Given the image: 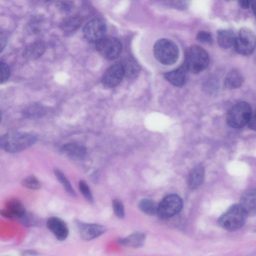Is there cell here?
Returning a JSON list of instances; mask_svg holds the SVG:
<instances>
[{
	"instance_id": "cell-7",
	"label": "cell",
	"mask_w": 256,
	"mask_h": 256,
	"mask_svg": "<svg viewBox=\"0 0 256 256\" xmlns=\"http://www.w3.org/2000/svg\"><path fill=\"white\" fill-rule=\"evenodd\" d=\"M96 44L98 53L108 60L116 59L120 54L122 50L121 42L112 36H105Z\"/></svg>"
},
{
	"instance_id": "cell-1",
	"label": "cell",
	"mask_w": 256,
	"mask_h": 256,
	"mask_svg": "<svg viewBox=\"0 0 256 256\" xmlns=\"http://www.w3.org/2000/svg\"><path fill=\"white\" fill-rule=\"evenodd\" d=\"M36 140V136L32 133L10 132L0 136V148L8 152H18L32 146Z\"/></svg>"
},
{
	"instance_id": "cell-32",
	"label": "cell",
	"mask_w": 256,
	"mask_h": 256,
	"mask_svg": "<svg viewBox=\"0 0 256 256\" xmlns=\"http://www.w3.org/2000/svg\"><path fill=\"white\" fill-rule=\"evenodd\" d=\"M168 4L172 8L184 10L186 8L188 0H165Z\"/></svg>"
},
{
	"instance_id": "cell-11",
	"label": "cell",
	"mask_w": 256,
	"mask_h": 256,
	"mask_svg": "<svg viewBox=\"0 0 256 256\" xmlns=\"http://www.w3.org/2000/svg\"><path fill=\"white\" fill-rule=\"evenodd\" d=\"M26 212L22 203L18 200L12 198L6 204L5 208L0 210V214L10 219L21 220Z\"/></svg>"
},
{
	"instance_id": "cell-14",
	"label": "cell",
	"mask_w": 256,
	"mask_h": 256,
	"mask_svg": "<svg viewBox=\"0 0 256 256\" xmlns=\"http://www.w3.org/2000/svg\"><path fill=\"white\" fill-rule=\"evenodd\" d=\"M188 72L183 64L174 70L166 72L164 76L172 84L176 86H182L187 81Z\"/></svg>"
},
{
	"instance_id": "cell-37",
	"label": "cell",
	"mask_w": 256,
	"mask_h": 256,
	"mask_svg": "<svg viewBox=\"0 0 256 256\" xmlns=\"http://www.w3.org/2000/svg\"><path fill=\"white\" fill-rule=\"evenodd\" d=\"M250 2L252 4V9L253 12L255 13V8H256V0H250Z\"/></svg>"
},
{
	"instance_id": "cell-8",
	"label": "cell",
	"mask_w": 256,
	"mask_h": 256,
	"mask_svg": "<svg viewBox=\"0 0 256 256\" xmlns=\"http://www.w3.org/2000/svg\"><path fill=\"white\" fill-rule=\"evenodd\" d=\"M236 50L242 56L252 54L256 47V37L252 31L248 28L240 29L234 44Z\"/></svg>"
},
{
	"instance_id": "cell-28",
	"label": "cell",
	"mask_w": 256,
	"mask_h": 256,
	"mask_svg": "<svg viewBox=\"0 0 256 256\" xmlns=\"http://www.w3.org/2000/svg\"><path fill=\"white\" fill-rule=\"evenodd\" d=\"M112 206L116 216L120 219H123L125 216V211L122 202L118 198H114L112 200Z\"/></svg>"
},
{
	"instance_id": "cell-22",
	"label": "cell",
	"mask_w": 256,
	"mask_h": 256,
	"mask_svg": "<svg viewBox=\"0 0 256 256\" xmlns=\"http://www.w3.org/2000/svg\"><path fill=\"white\" fill-rule=\"evenodd\" d=\"M124 76L128 78H135L139 74L140 66L132 58H126L122 64Z\"/></svg>"
},
{
	"instance_id": "cell-24",
	"label": "cell",
	"mask_w": 256,
	"mask_h": 256,
	"mask_svg": "<svg viewBox=\"0 0 256 256\" xmlns=\"http://www.w3.org/2000/svg\"><path fill=\"white\" fill-rule=\"evenodd\" d=\"M138 206L140 210L145 214L153 216L157 214L158 205L152 200L143 198L140 201Z\"/></svg>"
},
{
	"instance_id": "cell-6",
	"label": "cell",
	"mask_w": 256,
	"mask_h": 256,
	"mask_svg": "<svg viewBox=\"0 0 256 256\" xmlns=\"http://www.w3.org/2000/svg\"><path fill=\"white\" fill-rule=\"evenodd\" d=\"M182 207L183 202L180 197L175 194H169L158 205L156 214L162 218H168L178 214Z\"/></svg>"
},
{
	"instance_id": "cell-26",
	"label": "cell",
	"mask_w": 256,
	"mask_h": 256,
	"mask_svg": "<svg viewBox=\"0 0 256 256\" xmlns=\"http://www.w3.org/2000/svg\"><path fill=\"white\" fill-rule=\"evenodd\" d=\"M24 114L31 118H38L46 114V109L40 104H32L24 110Z\"/></svg>"
},
{
	"instance_id": "cell-30",
	"label": "cell",
	"mask_w": 256,
	"mask_h": 256,
	"mask_svg": "<svg viewBox=\"0 0 256 256\" xmlns=\"http://www.w3.org/2000/svg\"><path fill=\"white\" fill-rule=\"evenodd\" d=\"M10 75V68L6 64L0 62V84L6 82Z\"/></svg>"
},
{
	"instance_id": "cell-10",
	"label": "cell",
	"mask_w": 256,
	"mask_h": 256,
	"mask_svg": "<svg viewBox=\"0 0 256 256\" xmlns=\"http://www.w3.org/2000/svg\"><path fill=\"white\" fill-rule=\"evenodd\" d=\"M124 76L122 64H115L112 65L105 72L102 78V82L107 88H113L122 81Z\"/></svg>"
},
{
	"instance_id": "cell-39",
	"label": "cell",
	"mask_w": 256,
	"mask_h": 256,
	"mask_svg": "<svg viewBox=\"0 0 256 256\" xmlns=\"http://www.w3.org/2000/svg\"><path fill=\"white\" fill-rule=\"evenodd\" d=\"M44 1H46V2H48V1H49V0H43Z\"/></svg>"
},
{
	"instance_id": "cell-18",
	"label": "cell",
	"mask_w": 256,
	"mask_h": 256,
	"mask_svg": "<svg viewBox=\"0 0 256 256\" xmlns=\"http://www.w3.org/2000/svg\"><path fill=\"white\" fill-rule=\"evenodd\" d=\"M46 46L42 40H36L28 45L24 50L23 56L29 60H34L40 57L46 52Z\"/></svg>"
},
{
	"instance_id": "cell-40",
	"label": "cell",
	"mask_w": 256,
	"mask_h": 256,
	"mask_svg": "<svg viewBox=\"0 0 256 256\" xmlns=\"http://www.w3.org/2000/svg\"></svg>"
},
{
	"instance_id": "cell-25",
	"label": "cell",
	"mask_w": 256,
	"mask_h": 256,
	"mask_svg": "<svg viewBox=\"0 0 256 256\" xmlns=\"http://www.w3.org/2000/svg\"><path fill=\"white\" fill-rule=\"evenodd\" d=\"M54 174L57 180L63 186L66 191L70 195L76 196V192L65 174L58 169H55L54 170Z\"/></svg>"
},
{
	"instance_id": "cell-34",
	"label": "cell",
	"mask_w": 256,
	"mask_h": 256,
	"mask_svg": "<svg viewBox=\"0 0 256 256\" xmlns=\"http://www.w3.org/2000/svg\"><path fill=\"white\" fill-rule=\"evenodd\" d=\"M248 127L252 130H256V113L254 111L252 112L250 118L247 124Z\"/></svg>"
},
{
	"instance_id": "cell-36",
	"label": "cell",
	"mask_w": 256,
	"mask_h": 256,
	"mask_svg": "<svg viewBox=\"0 0 256 256\" xmlns=\"http://www.w3.org/2000/svg\"><path fill=\"white\" fill-rule=\"evenodd\" d=\"M23 255H36V252L34 250H28L22 252Z\"/></svg>"
},
{
	"instance_id": "cell-12",
	"label": "cell",
	"mask_w": 256,
	"mask_h": 256,
	"mask_svg": "<svg viewBox=\"0 0 256 256\" xmlns=\"http://www.w3.org/2000/svg\"><path fill=\"white\" fill-rule=\"evenodd\" d=\"M48 228L59 240H64L68 236L69 230L66 223L61 218L52 216L46 222Z\"/></svg>"
},
{
	"instance_id": "cell-17",
	"label": "cell",
	"mask_w": 256,
	"mask_h": 256,
	"mask_svg": "<svg viewBox=\"0 0 256 256\" xmlns=\"http://www.w3.org/2000/svg\"><path fill=\"white\" fill-rule=\"evenodd\" d=\"M62 152L66 156L76 160L84 159L86 154V148L84 146L75 142L64 145L62 148Z\"/></svg>"
},
{
	"instance_id": "cell-27",
	"label": "cell",
	"mask_w": 256,
	"mask_h": 256,
	"mask_svg": "<svg viewBox=\"0 0 256 256\" xmlns=\"http://www.w3.org/2000/svg\"><path fill=\"white\" fill-rule=\"evenodd\" d=\"M21 184L24 187L30 190H38L41 186L39 180L34 175H30L24 178Z\"/></svg>"
},
{
	"instance_id": "cell-23",
	"label": "cell",
	"mask_w": 256,
	"mask_h": 256,
	"mask_svg": "<svg viewBox=\"0 0 256 256\" xmlns=\"http://www.w3.org/2000/svg\"><path fill=\"white\" fill-rule=\"evenodd\" d=\"M82 22V20L80 16H71L62 21L60 28L65 32H71L78 28Z\"/></svg>"
},
{
	"instance_id": "cell-38",
	"label": "cell",
	"mask_w": 256,
	"mask_h": 256,
	"mask_svg": "<svg viewBox=\"0 0 256 256\" xmlns=\"http://www.w3.org/2000/svg\"><path fill=\"white\" fill-rule=\"evenodd\" d=\"M2 118V113H1V112L0 111V122H1Z\"/></svg>"
},
{
	"instance_id": "cell-16",
	"label": "cell",
	"mask_w": 256,
	"mask_h": 256,
	"mask_svg": "<svg viewBox=\"0 0 256 256\" xmlns=\"http://www.w3.org/2000/svg\"><path fill=\"white\" fill-rule=\"evenodd\" d=\"M240 206L247 216H254L256 214V190L249 189L244 192L240 199Z\"/></svg>"
},
{
	"instance_id": "cell-15",
	"label": "cell",
	"mask_w": 256,
	"mask_h": 256,
	"mask_svg": "<svg viewBox=\"0 0 256 256\" xmlns=\"http://www.w3.org/2000/svg\"><path fill=\"white\" fill-rule=\"evenodd\" d=\"M204 177V168L202 164L196 165L189 172L188 186L190 190H196L202 184Z\"/></svg>"
},
{
	"instance_id": "cell-21",
	"label": "cell",
	"mask_w": 256,
	"mask_h": 256,
	"mask_svg": "<svg viewBox=\"0 0 256 256\" xmlns=\"http://www.w3.org/2000/svg\"><path fill=\"white\" fill-rule=\"evenodd\" d=\"M244 82V78L240 72L237 70H231L224 80V86L228 89L240 88Z\"/></svg>"
},
{
	"instance_id": "cell-31",
	"label": "cell",
	"mask_w": 256,
	"mask_h": 256,
	"mask_svg": "<svg viewBox=\"0 0 256 256\" xmlns=\"http://www.w3.org/2000/svg\"><path fill=\"white\" fill-rule=\"evenodd\" d=\"M196 38L199 42L206 44H211L213 40L211 34L206 31L199 32L196 34Z\"/></svg>"
},
{
	"instance_id": "cell-9",
	"label": "cell",
	"mask_w": 256,
	"mask_h": 256,
	"mask_svg": "<svg viewBox=\"0 0 256 256\" xmlns=\"http://www.w3.org/2000/svg\"><path fill=\"white\" fill-rule=\"evenodd\" d=\"M106 25L104 21L96 18L86 24L83 33L89 42L96 44L106 36Z\"/></svg>"
},
{
	"instance_id": "cell-13",
	"label": "cell",
	"mask_w": 256,
	"mask_h": 256,
	"mask_svg": "<svg viewBox=\"0 0 256 256\" xmlns=\"http://www.w3.org/2000/svg\"><path fill=\"white\" fill-rule=\"evenodd\" d=\"M78 224L80 234L82 238L85 240H90L103 234L106 228L102 225L96 224Z\"/></svg>"
},
{
	"instance_id": "cell-19",
	"label": "cell",
	"mask_w": 256,
	"mask_h": 256,
	"mask_svg": "<svg viewBox=\"0 0 256 256\" xmlns=\"http://www.w3.org/2000/svg\"><path fill=\"white\" fill-rule=\"evenodd\" d=\"M145 234L140 232H134L126 237L118 240L120 244L134 248L142 247L144 244Z\"/></svg>"
},
{
	"instance_id": "cell-20",
	"label": "cell",
	"mask_w": 256,
	"mask_h": 256,
	"mask_svg": "<svg viewBox=\"0 0 256 256\" xmlns=\"http://www.w3.org/2000/svg\"><path fill=\"white\" fill-rule=\"evenodd\" d=\"M236 38L235 34L231 30H220L217 32L218 44L223 48H229L233 46Z\"/></svg>"
},
{
	"instance_id": "cell-2",
	"label": "cell",
	"mask_w": 256,
	"mask_h": 256,
	"mask_svg": "<svg viewBox=\"0 0 256 256\" xmlns=\"http://www.w3.org/2000/svg\"><path fill=\"white\" fill-rule=\"evenodd\" d=\"M209 62L208 52L202 47L194 45L186 50L184 64L188 72L198 74L208 67Z\"/></svg>"
},
{
	"instance_id": "cell-5",
	"label": "cell",
	"mask_w": 256,
	"mask_h": 256,
	"mask_svg": "<svg viewBox=\"0 0 256 256\" xmlns=\"http://www.w3.org/2000/svg\"><path fill=\"white\" fill-rule=\"evenodd\" d=\"M252 112L249 104L245 102H239L228 111L226 116V122L232 128H242L248 124Z\"/></svg>"
},
{
	"instance_id": "cell-3",
	"label": "cell",
	"mask_w": 256,
	"mask_h": 256,
	"mask_svg": "<svg viewBox=\"0 0 256 256\" xmlns=\"http://www.w3.org/2000/svg\"><path fill=\"white\" fill-rule=\"evenodd\" d=\"M246 216V214L240 204H235L220 216L218 223L227 230L236 231L244 226Z\"/></svg>"
},
{
	"instance_id": "cell-4",
	"label": "cell",
	"mask_w": 256,
	"mask_h": 256,
	"mask_svg": "<svg viewBox=\"0 0 256 256\" xmlns=\"http://www.w3.org/2000/svg\"><path fill=\"white\" fill-rule=\"evenodd\" d=\"M153 52L156 58L164 65L174 64L179 56V50L177 45L167 38L157 40L154 44Z\"/></svg>"
},
{
	"instance_id": "cell-33",
	"label": "cell",
	"mask_w": 256,
	"mask_h": 256,
	"mask_svg": "<svg viewBox=\"0 0 256 256\" xmlns=\"http://www.w3.org/2000/svg\"><path fill=\"white\" fill-rule=\"evenodd\" d=\"M8 42V37L6 35L0 32V54L4 50Z\"/></svg>"
},
{
	"instance_id": "cell-29",
	"label": "cell",
	"mask_w": 256,
	"mask_h": 256,
	"mask_svg": "<svg viewBox=\"0 0 256 256\" xmlns=\"http://www.w3.org/2000/svg\"><path fill=\"white\" fill-rule=\"evenodd\" d=\"M78 186L82 194L85 199L89 202H93L94 198L86 182L83 180H81L79 182Z\"/></svg>"
},
{
	"instance_id": "cell-35",
	"label": "cell",
	"mask_w": 256,
	"mask_h": 256,
	"mask_svg": "<svg viewBox=\"0 0 256 256\" xmlns=\"http://www.w3.org/2000/svg\"><path fill=\"white\" fill-rule=\"evenodd\" d=\"M240 6L244 9L249 8L250 0H238Z\"/></svg>"
}]
</instances>
